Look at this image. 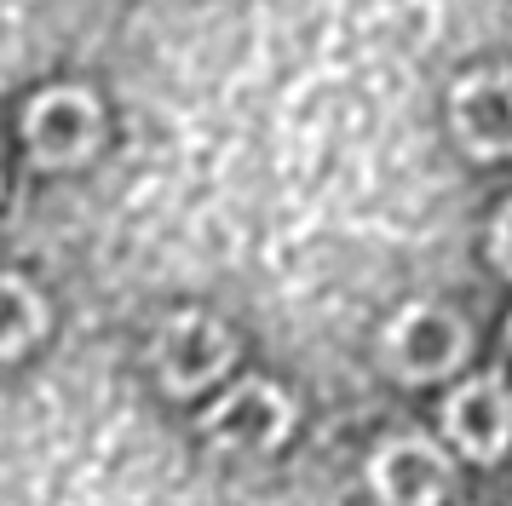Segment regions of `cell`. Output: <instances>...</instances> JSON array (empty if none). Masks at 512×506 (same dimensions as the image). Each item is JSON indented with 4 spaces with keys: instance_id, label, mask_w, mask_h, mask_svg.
Here are the masks:
<instances>
[{
    "instance_id": "obj_2",
    "label": "cell",
    "mask_w": 512,
    "mask_h": 506,
    "mask_svg": "<svg viewBox=\"0 0 512 506\" xmlns=\"http://www.w3.org/2000/svg\"><path fill=\"white\" fill-rule=\"evenodd\" d=\"M98 133H104V115H98V98L81 87H52L41 92L24 115V138L41 167H75L98 150Z\"/></svg>"
},
{
    "instance_id": "obj_1",
    "label": "cell",
    "mask_w": 512,
    "mask_h": 506,
    "mask_svg": "<svg viewBox=\"0 0 512 506\" xmlns=\"http://www.w3.org/2000/svg\"><path fill=\"white\" fill-rule=\"evenodd\" d=\"M202 432L219 449H242V455H265L277 449L282 437L294 432V397L271 380H242L236 391H225L208 414H202Z\"/></svg>"
},
{
    "instance_id": "obj_7",
    "label": "cell",
    "mask_w": 512,
    "mask_h": 506,
    "mask_svg": "<svg viewBox=\"0 0 512 506\" xmlns=\"http://www.w3.org/2000/svg\"><path fill=\"white\" fill-rule=\"evenodd\" d=\"M455 133L472 156H512V75L478 69L455 87Z\"/></svg>"
},
{
    "instance_id": "obj_4",
    "label": "cell",
    "mask_w": 512,
    "mask_h": 506,
    "mask_svg": "<svg viewBox=\"0 0 512 506\" xmlns=\"http://www.w3.org/2000/svg\"><path fill=\"white\" fill-rule=\"evenodd\" d=\"M156 368H162L167 391H202L231 368V328L225 322L185 311L156 334Z\"/></svg>"
},
{
    "instance_id": "obj_6",
    "label": "cell",
    "mask_w": 512,
    "mask_h": 506,
    "mask_svg": "<svg viewBox=\"0 0 512 506\" xmlns=\"http://www.w3.org/2000/svg\"><path fill=\"white\" fill-rule=\"evenodd\" d=\"M443 432L455 437V449L472 460H501L512 437V391L495 374H478L443 403Z\"/></svg>"
},
{
    "instance_id": "obj_5",
    "label": "cell",
    "mask_w": 512,
    "mask_h": 506,
    "mask_svg": "<svg viewBox=\"0 0 512 506\" xmlns=\"http://www.w3.org/2000/svg\"><path fill=\"white\" fill-rule=\"evenodd\" d=\"M369 483L386 506H438L449 495L455 472H449V455L432 449L426 437H392V443L374 449Z\"/></svg>"
},
{
    "instance_id": "obj_9",
    "label": "cell",
    "mask_w": 512,
    "mask_h": 506,
    "mask_svg": "<svg viewBox=\"0 0 512 506\" xmlns=\"http://www.w3.org/2000/svg\"><path fill=\"white\" fill-rule=\"evenodd\" d=\"M489 259L512 276V202L501 207V219H495V230H489Z\"/></svg>"
},
{
    "instance_id": "obj_3",
    "label": "cell",
    "mask_w": 512,
    "mask_h": 506,
    "mask_svg": "<svg viewBox=\"0 0 512 506\" xmlns=\"http://www.w3.org/2000/svg\"><path fill=\"white\" fill-rule=\"evenodd\" d=\"M466 357V322L449 305H409L386 328V363L403 380H438Z\"/></svg>"
},
{
    "instance_id": "obj_8",
    "label": "cell",
    "mask_w": 512,
    "mask_h": 506,
    "mask_svg": "<svg viewBox=\"0 0 512 506\" xmlns=\"http://www.w3.org/2000/svg\"><path fill=\"white\" fill-rule=\"evenodd\" d=\"M41 328H47V305H41V294L29 288L24 276L0 271V357H18L24 345H35L41 340Z\"/></svg>"
}]
</instances>
